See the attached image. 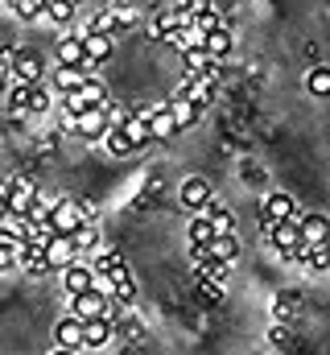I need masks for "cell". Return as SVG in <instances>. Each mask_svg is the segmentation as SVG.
<instances>
[{
    "label": "cell",
    "instance_id": "6da1fadb",
    "mask_svg": "<svg viewBox=\"0 0 330 355\" xmlns=\"http://www.w3.org/2000/svg\"><path fill=\"white\" fill-rule=\"evenodd\" d=\"M285 219H297V198L285 194V190H272V194L260 202V227H264V236H268L277 223H285Z\"/></svg>",
    "mask_w": 330,
    "mask_h": 355
},
{
    "label": "cell",
    "instance_id": "7a4b0ae2",
    "mask_svg": "<svg viewBox=\"0 0 330 355\" xmlns=\"http://www.w3.org/2000/svg\"><path fill=\"white\" fill-rule=\"evenodd\" d=\"M42 79H46V62H42V54L29 50V46H17V54H12V83L37 87Z\"/></svg>",
    "mask_w": 330,
    "mask_h": 355
},
{
    "label": "cell",
    "instance_id": "3957f363",
    "mask_svg": "<svg viewBox=\"0 0 330 355\" xmlns=\"http://www.w3.org/2000/svg\"><path fill=\"white\" fill-rule=\"evenodd\" d=\"M268 244L277 248V257L281 261H293L297 265V257H302V232H297V219H285V223H277L272 232H268Z\"/></svg>",
    "mask_w": 330,
    "mask_h": 355
},
{
    "label": "cell",
    "instance_id": "277c9868",
    "mask_svg": "<svg viewBox=\"0 0 330 355\" xmlns=\"http://www.w3.org/2000/svg\"><path fill=\"white\" fill-rule=\"evenodd\" d=\"M71 314L79 322H91V318H112V302L103 289H87V293H75L71 297Z\"/></svg>",
    "mask_w": 330,
    "mask_h": 355
},
{
    "label": "cell",
    "instance_id": "5b68a950",
    "mask_svg": "<svg viewBox=\"0 0 330 355\" xmlns=\"http://www.w3.org/2000/svg\"><path fill=\"white\" fill-rule=\"evenodd\" d=\"M107 103V91L99 79H87L79 91H71V95H62V112H71V116H79L87 107H103Z\"/></svg>",
    "mask_w": 330,
    "mask_h": 355
},
{
    "label": "cell",
    "instance_id": "8992f818",
    "mask_svg": "<svg viewBox=\"0 0 330 355\" xmlns=\"http://www.w3.org/2000/svg\"><path fill=\"white\" fill-rule=\"evenodd\" d=\"M198 46L215 58V62H223V58H232V50H236V37H232V29H227V21H215L207 33H198Z\"/></svg>",
    "mask_w": 330,
    "mask_h": 355
},
{
    "label": "cell",
    "instance_id": "52a82bcc",
    "mask_svg": "<svg viewBox=\"0 0 330 355\" xmlns=\"http://www.w3.org/2000/svg\"><path fill=\"white\" fill-rule=\"evenodd\" d=\"M82 227V215H79V202L75 198H58L50 207V232L54 236H75Z\"/></svg>",
    "mask_w": 330,
    "mask_h": 355
},
{
    "label": "cell",
    "instance_id": "ba28073f",
    "mask_svg": "<svg viewBox=\"0 0 330 355\" xmlns=\"http://www.w3.org/2000/svg\"><path fill=\"white\" fill-rule=\"evenodd\" d=\"M0 198L8 202L12 215H21V211L37 198V186H33L29 178H4V182H0Z\"/></svg>",
    "mask_w": 330,
    "mask_h": 355
},
{
    "label": "cell",
    "instance_id": "9c48e42d",
    "mask_svg": "<svg viewBox=\"0 0 330 355\" xmlns=\"http://www.w3.org/2000/svg\"><path fill=\"white\" fill-rule=\"evenodd\" d=\"M54 58H58V67H82V71L91 75L87 54H82V33H62V37L54 42Z\"/></svg>",
    "mask_w": 330,
    "mask_h": 355
},
{
    "label": "cell",
    "instance_id": "30bf717a",
    "mask_svg": "<svg viewBox=\"0 0 330 355\" xmlns=\"http://www.w3.org/2000/svg\"><path fill=\"white\" fill-rule=\"evenodd\" d=\"M177 198H182V207H186V211H194V215H198V211L215 198V190H211V182H207V178H186V182H182V190H177Z\"/></svg>",
    "mask_w": 330,
    "mask_h": 355
},
{
    "label": "cell",
    "instance_id": "8fae6325",
    "mask_svg": "<svg viewBox=\"0 0 330 355\" xmlns=\"http://www.w3.org/2000/svg\"><path fill=\"white\" fill-rule=\"evenodd\" d=\"M62 272V289L75 297V293H87V289H95V268L82 265V261H71L67 268H58Z\"/></svg>",
    "mask_w": 330,
    "mask_h": 355
},
{
    "label": "cell",
    "instance_id": "7c38bea8",
    "mask_svg": "<svg viewBox=\"0 0 330 355\" xmlns=\"http://www.w3.org/2000/svg\"><path fill=\"white\" fill-rule=\"evenodd\" d=\"M112 46H116V37H107V33H82V54H87V67L95 71V67L112 62Z\"/></svg>",
    "mask_w": 330,
    "mask_h": 355
},
{
    "label": "cell",
    "instance_id": "4fadbf2b",
    "mask_svg": "<svg viewBox=\"0 0 330 355\" xmlns=\"http://www.w3.org/2000/svg\"><path fill=\"white\" fill-rule=\"evenodd\" d=\"M112 335H116L112 318H91V322H82V352H103V347L112 343Z\"/></svg>",
    "mask_w": 330,
    "mask_h": 355
},
{
    "label": "cell",
    "instance_id": "5bb4252c",
    "mask_svg": "<svg viewBox=\"0 0 330 355\" xmlns=\"http://www.w3.org/2000/svg\"><path fill=\"white\" fill-rule=\"evenodd\" d=\"M107 128H112V124H107V112H103V107H87V112L75 116V132L87 137V141H103Z\"/></svg>",
    "mask_w": 330,
    "mask_h": 355
},
{
    "label": "cell",
    "instance_id": "9a60e30c",
    "mask_svg": "<svg viewBox=\"0 0 330 355\" xmlns=\"http://www.w3.org/2000/svg\"><path fill=\"white\" fill-rule=\"evenodd\" d=\"M297 232H302V244H327L330 240V215H297Z\"/></svg>",
    "mask_w": 330,
    "mask_h": 355
},
{
    "label": "cell",
    "instance_id": "2e32d148",
    "mask_svg": "<svg viewBox=\"0 0 330 355\" xmlns=\"http://www.w3.org/2000/svg\"><path fill=\"white\" fill-rule=\"evenodd\" d=\"M71 261H79V248L71 236H50L46 240V265L50 268H67Z\"/></svg>",
    "mask_w": 330,
    "mask_h": 355
},
{
    "label": "cell",
    "instance_id": "e0dca14e",
    "mask_svg": "<svg viewBox=\"0 0 330 355\" xmlns=\"http://www.w3.org/2000/svg\"><path fill=\"white\" fill-rule=\"evenodd\" d=\"M169 112H173L177 128H194V124L202 120V112H207V107H202V103H194L190 95H182V91H177V95L169 99Z\"/></svg>",
    "mask_w": 330,
    "mask_h": 355
},
{
    "label": "cell",
    "instance_id": "ac0fdd59",
    "mask_svg": "<svg viewBox=\"0 0 330 355\" xmlns=\"http://www.w3.org/2000/svg\"><path fill=\"white\" fill-rule=\"evenodd\" d=\"M107 17H112V29H116V37H120V33H128V29L141 21V8L128 4V0H112V4H107Z\"/></svg>",
    "mask_w": 330,
    "mask_h": 355
},
{
    "label": "cell",
    "instance_id": "d6986e66",
    "mask_svg": "<svg viewBox=\"0 0 330 355\" xmlns=\"http://www.w3.org/2000/svg\"><path fill=\"white\" fill-rule=\"evenodd\" d=\"M54 343L62 347V352H82V322L71 314V318H62L58 327H54Z\"/></svg>",
    "mask_w": 330,
    "mask_h": 355
},
{
    "label": "cell",
    "instance_id": "ffe728a7",
    "mask_svg": "<svg viewBox=\"0 0 330 355\" xmlns=\"http://www.w3.org/2000/svg\"><path fill=\"white\" fill-rule=\"evenodd\" d=\"M198 215H207V219H211L215 236H227V232H236V215H232V211H227V207H223L219 198H211V202H207V207H202Z\"/></svg>",
    "mask_w": 330,
    "mask_h": 355
},
{
    "label": "cell",
    "instance_id": "44dd1931",
    "mask_svg": "<svg viewBox=\"0 0 330 355\" xmlns=\"http://www.w3.org/2000/svg\"><path fill=\"white\" fill-rule=\"evenodd\" d=\"M103 149H107L112 157H137V153H141L124 128H107V132H103Z\"/></svg>",
    "mask_w": 330,
    "mask_h": 355
},
{
    "label": "cell",
    "instance_id": "7402d4cb",
    "mask_svg": "<svg viewBox=\"0 0 330 355\" xmlns=\"http://www.w3.org/2000/svg\"><path fill=\"white\" fill-rule=\"evenodd\" d=\"M207 252H211V261H227V265H236V257H240V236H236V232L215 236V240L207 244Z\"/></svg>",
    "mask_w": 330,
    "mask_h": 355
},
{
    "label": "cell",
    "instance_id": "603a6c76",
    "mask_svg": "<svg viewBox=\"0 0 330 355\" xmlns=\"http://www.w3.org/2000/svg\"><path fill=\"white\" fill-rule=\"evenodd\" d=\"M297 310H302V293H277V297H272V322L289 327V322L297 318Z\"/></svg>",
    "mask_w": 330,
    "mask_h": 355
},
{
    "label": "cell",
    "instance_id": "cb8c5ba5",
    "mask_svg": "<svg viewBox=\"0 0 330 355\" xmlns=\"http://www.w3.org/2000/svg\"><path fill=\"white\" fill-rule=\"evenodd\" d=\"M87 79H91V75H87L82 67H58V71H54V91H58V95H71V91H79Z\"/></svg>",
    "mask_w": 330,
    "mask_h": 355
},
{
    "label": "cell",
    "instance_id": "d4e9b609",
    "mask_svg": "<svg viewBox=\"0 0 330 355\" xmlns=\"http://www.w3.org/2000/svg\"><path fill=\"white\" fill-rule=\"evenodd\" d=\"M182 128H177V120H173V112H169V99H165V107L149 120V137L153 141H169V137H177Z\"/></svg>",
    "mask_w": 330,
    "mask_h": 355
},
{
    "label": "cell",
    "instance_id": "484cf974",
    "mask_svg": "<svg viewBox=\"0 0 330 355\" xmlns=\"http://www.w3.org/2000/svg\"><path fill=\"white\" fill-rule=\"evenodd\" d=\"M4 107H8L12 116H29V87H25V83H8V91H4Z\"/></svg>",
    "mask_w": 330,
    "mask_h": 355
},
{
    "label": "cell",
    "instance_id": "4316f807",
    "mask_svg": "<svg viewBox=\"0 0 330 355\" xmlns=\"http://www.w3.org/2000/svg\"><path fill=\"white\" fill-rule=\"evenodd\" d=\"M306 91L318 95V99H327L330 95V67H322V62L310 67V71H306Z\"/></svg>",
    "mask_w": 330,
    "mask_h": 355
},
{
    "label": "cell",
    "instance_id": "83f0119b",
    "mask_svg": "<svg viewBox=\"0 0 330 355\" xmlns=\"http://www.w3.org/2000/svg\"><path fill=\"white\" fill-rule=\"evenodd\" d=\"M42 17H46V21H54V25H71V17H75V4H71V0H46Z\"/></svg>",
    "mask_w": 330,
    "mask_h": 355
},
{
    "label": "cell",
    "instance_id": "f1b7e54d",
    "mask_svg": "<svg viewBox=\"0 0 330 355\" xmlns=\"http://www.w3.org/2000/svg\"><path fill=\"white\" fill-rule=\"evenodd\" d=\"M120 128H124V132L132 137V145H137V149H145V145H153V137H149V124H145L141 116H128V124H120Z\"/></svg>",
    "mask_w": 330,
    "mask_h": 355
},
{
    "label": "cell",
    "instance_id": "f546056e",
    "mask_svg": "<svg viewBox=\"0 0 330 355\" xmlns=\"http://www.w3.org/2000/svg\"><path fill=\"white\" fill-rule=\"evenodd\" d=\"M240 178H244L248 190H264V186H268V170L256 166V162H244V166H240Z\"/></svg>",
    "mask_w": 330,
    "mask_h": 355
},
{
    "label": "cell",
    "instance_id": "4dcf8cb0",
    "mask_svg": "<svg viewBox=\"0 0 330 355\" xmlns=\"http://www.w3.org/2000/svg\"><path fill=\"white\" fill-rule=\"evenodd\" d=\"M211 240H215L211 219H207V215H194V219H190V244H211Z\"/></svg>",
    "mask_w": 330,
    "mask_h": 355
},
{
    "label": "cell",
    "instance_id": "1f68e13d",
    "mask_svg": "<svg viewBox=\"0 0 330 355\" xmlns=\"http://www.w3.org/2000/svg\"><path fill=\"white\" fill-rule=\"evenodd\" d=\"M71 240H75V248H79V252H95V248H99V227H95V223H82Z\"/></svg>",
    "mask_w": 330,
    "mask_h": 355
},
{
    "label": "cell",
    "instance_id": "d6a6232c",
    "mask_svg": "<svg viewBox=\"0 0 330 355\" xmlns=\"http://www.w3.org/2000/svg\"><path fill=\"white\" fill-rule=\"evenodd\" d=\"M198 277H202V281H215V285H227L232 265H227V261H207V265L198 268Z\"/></svg>",
    "mask_w": 330,
    "mask_h": 355
},
{
    "label": "cell",
    "instance_id": "836d02e7",
    "mask_svg": "<svg viewBox=\"0 0 330 355\" xmlns=\"http://www.w3.org/2000/svg\"><path fill=\"white\" fill-rule=\"evenodd\" d=\"M50 107H54V95H50V91L42 87V83L29 87V116H42V112H50Z\"/></svg>",
    "mask_w": 330,
    "mask_h": 355
},
{
    "label": "cell",
    "instance_id": "e575fe53",
    "mask_svg": "<svg viewBox=\"0 0 330 355\" xmlns=\"http://www.w3.org/2000/svg\"><path fill=\"white\" fill-rule=\"evenodd\" d=\"M12 54H17V46H0V99L12 83Z\"/></svg>",
    "mask_w": 330,
    "mask_h": 355
},
{
    "label": "cell",
    "instance_id": "d590c367",
    "mask_svg": "<svg viewBox=\"0 0 330 355\" xmlns=\"http://www.w3.org/2000/svg\"><path fill=\"white\" fill-rule=\"evenodd\" d=\"M103 112H107V124H112V128L128 124V116H132V107H128V103H120V99H107V103H103Z\"/></svg>",
    "mask_w": 330,
    "mask_h": 355
},
{
    "label": "cell",
    "instance_id": "8d00e7d4",
    "mask_svg": "<svg viewBox=\"0 0 330 355\" xmlns=\"http://www.w3.org/2000/svg\"><path fill=\"white\" fill-rule=\"evenodd\" d=\"M8 4H12V12H17L21 21H37L42 8H46V0H8Z\"/></svg>",
    "mask_w": 330,
    "mask_h": 355
},
{
    "label": "cell",
    "instance_id": "74e56055",
    "mask_svg": "<svg viewBox=\"0 0 330 355\" xmlns=\"http://www.w3.org/2000/svg\"><path fill=\"white\" fill-rule=\"evenodd\" d=\"M268 343H272L277 352H285V347L293 343V335H289V327H281V322H272V331H268Z\"/></svg>",
    "mask_w": 330,
    "mask_h": 355
},
{
    "label": "cell",
    "instance_id": "f35d334b",
    "mask_svg": "<svg viewBox=\"0 0 330 355\" xmlns=\"http://www.w3.org/2000/svg\"><path fill=\"white\" fill-rule=\"evenodd\" d=\"M223 289H227V285H215V281H202V277H198V293H202L207 302H223Z\"/></svg>",
    "mask_w": 330,
    "mask_h": 355
},
{
    "label": "cell",
    "instance_id": "ab89813d",
    "mask_svg": "<svg viewBox=\"0 0 330 355\" xmlns=\"http://www.w3.org/2000/svg\"><path fill=\"white\" fill-rule=\"evenodd\" d=\"M75 202H79L82 223H95V215H99V211H95V202H91V198H75Z\"/></svg>",
    "mask_w": 330,
    "mask_h": 355
},
{
    "label": "cell",
    "instance_id": "60d3db41",
    "mask_svg": "<svg viewBox=\"0 0 330 355\" xmlns=\"http://www.w3.org/2000/svg\"><path fill=\"white\" fill-rule=\"evenodd\" d=\"M4 215H12V211H8V202H4V198H0V219H4Z\"/></svg>",
    "mask_w": 330,
    "mask_h": 355
},
{
    "label": "cell",
    "instance_id": "b9f144b4",
    "mask_svg": "<svg viewBox=\"0 0 330 355\" xmlns=\"http://www.w3.org/2000/svg\"><path fill=\"white\" fill-rule=\"evenodd\" d=\"M50 355H79V352H62V347H54V352H50Z\"/></svg>",
    "mask_w": 330,
    "mask_h": 355
},
{
    "label": "cell",
    "instance_id": "7bdbcfd3",
    "mask_svg": "<svg viewBox=\"0 0 330 355\" xmlns=\"http://www.w3.org/2000/svg\"><path fill=\"white\" fill-rule=\"evenodd\" d=\"M71 4H79V0H71Z\"/></svg>",
    "mask_w": 330,
    "mask_h": 355
}]
</instances>
